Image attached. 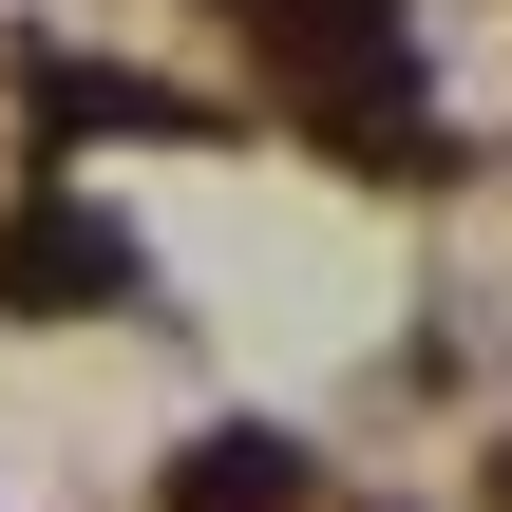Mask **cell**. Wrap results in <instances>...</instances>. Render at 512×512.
<instances>
[{
    "label": "cell",
    "instance_id": "cell-1",
    "mask_svg": "<svg viewBox=\"0 0 512 512\" xmlns=\"http://www.w3.org/2000/svg\"><path fill=\"white\" fill-rule=\"evenodd\" d=\"M304 475H285V437H209L190 475H171V512H285Z\"/></svg>",
    "mask_w": 512,
    "mask_h": 512
}]
</instances>
